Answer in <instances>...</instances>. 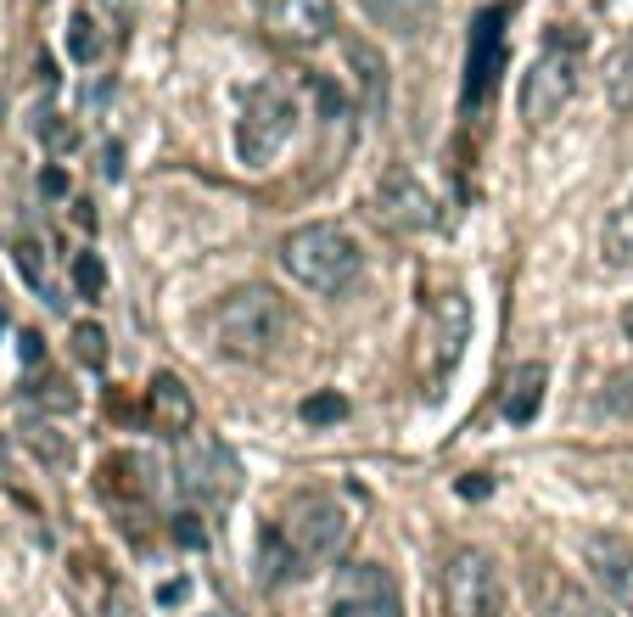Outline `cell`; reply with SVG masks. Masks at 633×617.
Instances as JSON below:
<instances>
[{"label":"cell","mask_w":633,"mask_h":617,"mask_svg":"<svg viewBox=\"0 0 633 617\" xmlns=\"http://www.w3.org/2000/svg\"><path fill=\"white\" fill-rule=\"evenodd\" d=\"M600 410L605 416H633V371H617L600 388Z\"/></svg>","instance_id":"cell-28"},{"label":"cell","mask_w":633,"mask_h":617,"mask_svg":"<svg viewBox=\"0 0 633 617\" xmlns=\"http://www.w3.org/2000/svg\"><path fill=\"white\" fill-rule=\"evenodd\" d=\"M101 494L113 505H146L152 483H146V460L135 455H107L101 460Z\"/></svg>","instance_id":"cell-17"},{"label":"cell","mask_w":633,"mask_h":617,"mask_svg":"<svg viewBox=\"0 0 633 617\" xmlns=\"http://www.w3.org/2000/svg\"><path fill=\"white\" fill-rule=\"evenodd\" d=\"M40 191H45V197H68V174H62L57 163H51V169H40Z\"/></svg>","instance_id":"cell-36"},{"label":"cell","mask_w":633,"mask_h":617,"mask_svg":"<svg viewBox=\"0 0 633 617\" xmlns=\"http://www.w3.org/2000/svg\"><path fill=\"white\" fill-rule=\"evenodd\" d=\"M174 483H180V494H191L202 505H225L241 494V460L225 449V438L185 432L180 455H174Z\"/></svg>","instance_id":"cell-7"},{"label":"cell","mask_w":633,"mask_h":617,"mask_svg":"<svg viewBox=\"0 0 633 617\" xmlns=\"http://www.w3.org/2000/svg\"><path fill=\"white\" fill-rule=\"evenodd\" d=\"M309 90H314V101H320V113H325V118H337V113H342V96H337V85H331V79H309Z\"/></svg>","instance_id":"cell-31"},{"label":"cell","mask_w":633,"mask_h":617,"mask_svg":"<svg viewBox=\"0 0 633 617\" xmlns=\"http://www.w3.org/2000/svg\"><path fill=\"white\" fill-rule=\"evenodd\" d=\"M437 595H443V617H505L499 567H493V556L477 545L449 550L443 578H437Z\"/></svg>","instance_id":"cell-6"},{"label":"cell","mask_w":633,"mask_h":617,"mask_svg":"<svg viewBox=\"0 0 633 617\" xmlns=\"http://www.w3.org/2000/svg\"><path fill=\"white\" fill-rule=\"evenodd\" d=\"M101 617H141V606H135V595H129V589H113V595H107V606H101Z\"/></svg>","instance_id":"cell-33"},{"label":"cell","mask_w":633,"mask_h":617,"mask_svg":"<svg viewBox=\"0 0 633 617\" xmlns=\"http://www.w3.org/2000/svg\"><path fill=\"white\" fill-rule=\"evenodd\" d=\"M281 264H286V275H292L297 287L337 298V292H348L353 281H359L365 253H359V242H353L342 225L314 219V225H297L292 236L281 242Z\"/></svg>","instance_id":"cell-2"},{"label":"cell","mask_w":633,"mask_h":617,"mask_svg":"<svg viewBox=\"0 0 633 617\" xmlns=\"http://www.w3.org/2000/svg\"><path fill=\"white\" fill-rule=\"evenodd\" d=\"M40 141H51V152H62V146H73V130L68 124H40Z\"/></svg>","instance_id":"cell-38"},{"label":"cell","mask_w":633,"mask_h":617,"mask_svg":"<svg viewBox=\"0 0 633 617\" xmlns=\"http://www.w3.org/2000/svg\"><path fill=\"white\" fill-rule=\"evenodd\" d=\"M605 101L617 113H633V40H622L605 62Z\"/></svg>","instance_id":"cell-21"},{"label":"cell","mask_w":633,"mask_h":617,"mask_svg":"<svg viewBox=\"0 0 633 617\" xmlns=\"http://www.w3.org/2000/svg\"><path fill=\"white\" fill-rule=\"evenodd\" d=\"M68 51H73V62H96L101 57V34H96V17L90 12H79L68 23Z\"/></svg>","instance_id":"cell-25"},{"label":"cell","mask_w":633,"mask_h":617,"mask_svg":"<svg viewBox=\"0 0 633 617\" xmlns=\"http://www.w3.org/2000/svg\"><path fill=\"white\" fill-rule=\"evenodd\" d=\"M325 617H404V589H398V578L387 567L353 561V567L337 573V584H331Z\"/></svg>","instance_id":"cell-9"},{"label":"cell","mask_w":633,"mask_h":617,"mask_svg":"<svg viewBox=\"0 0 633 617\" xmlns=\"http://www.w3.org/2000/svg\"><path fill=\"white\" fill-rule=\"evenodd\" d=\"M258 29L275 45H292V51H309V45L331 40L337 29V6L331 0H253Z\"/></svg>","instance_id":"cell-10"},{"label":"cell","mask_w":633,"mask_h":617,"mask_svg":"<svg viewBox=\"0 0 633 617\" xmlns=\"http://www.w3.org/2000/svg\"><path fill=\"white\" fill-rule=\"evenodd\" d=\"M146 421L163 438H185V432L197 427V404H191V393H185V382L174 371L152 376V388H146Z\"/></svg>","instance_id":"cell-14"},{"label":"cell","mask_w":633,"mask_h":617,"mask_svg":"<svg viewBox=\"0 0 633 617\" xmlns=\"http://www.w3.org/2000/svg\"><path fill=\"white\" fill-rule=\"evenodd\" d=\"M544 365H516L505 382V399H499V416L510 421V427H527V421H538V410H544Z\"/></svg>","instance_id":"cell-16"},{"label":"cell","mask_w":633,"mask_h":617,"mask_svg":"<svg viewBox=\"0 0 633 617\" xmlns=\"http://www.w3.org/2000/svg\"><path fill=\"white\" fill-rule=\"evenodd\" d=\"M583 561H589L594 584L611 595V606L633 617V545L628 539H617V533H589V539H583Z\"/></svg>","instance_id":"cell-13"},{"label":"cell","mask_w":633,"mask_h":617,"mask_svg":"<svg viewBox=\"0 0 633 617\" xmlns=\"http://www.w3.org/2000/svg\"><path fill=\"white\" fill-rule=\"evenodd\" d=\"M370 214L387 230H426V225H437V197L404 163H393V169H381L376 191H370Z\"/></svg>","instance_id":"cell-11"},{"label":"cell","mask_w":633,"mask_h":617,"mask_svg":"<svg viewBox=\"0 0 633 617\" xmlns=\"http://www.w3.org/2000/svg\"><path fill=\"white\" fill-rule=\"evenodd\" d=\"M348 68L365 85V113H381L387 107V62H381V51L370 40H348Z\"/></svg>","instance_id":"cell-18"},{"label":"cell","mask_w":633,"mask_h":617,"mask_svg":"<svg viewBox=\"0 0 633 617\" xmlns=\"http://www.w3.org/2000/svg\"><path fill=\"white\" fill-rule=\"evenodd\" d=\"M297 135V101L286 96L281 85H253L241 96L236 113V158L247 169H269V163L286 152V141Z\"/></svg>","instance_id":"cell-5"},{"label":"cell","mask_w":633,"mask_h":617,"mask_svg":"<svg viewBox=\"0 0 633 617\" xmlns=\"http://www.w3.org/2000/svg\"><path fill=\"white\" fill-rule=\"evenodd\" d=\"M493 494V477L488 472H465L460 477V500H488Z\"/></svg>","instance_id":"cell-32"},{"label":"cell","mask_w":633,"mask_h":617,"mask_svg":"<svg viewBox=\"0 0 633 617\" xmlns=\"http://www.w3.org/2000/svg\"><path fill=\"white\" fill-rule=\"evenodd\" d=\"M583 51H589V34L577 29H549L544 51L533 57L527 79H521V118L527 124H544L577 96V73H583Z\"/></svg>","instance_id":"cell-4"},{"label":"cell","mask_w":633,"mask_h":617,"mask_svg":"<svg viewBox=\"0 0 633 617\" xmlns=\"http://www.w3.org/2000/svg\"><path fill=\"white\" fill-rule=\"evenodd\" d=\"M359 12L398 40H426V29L437 23V0H359Z\"/></svg>","instance_id":"cell-15"},{"label":"cell","mask_w":633,"mask_h":617,"mask_svg":"<svg viewBox=\"0 0 633 617\" xmlns=\"http://www.w3.org/2000/svg\"><path fill=\"white\" fill-rule=\"evenodd\" d=\"M34 449H40V455L51 460V466H62V460H68V444H57V438H51V427L34 432Z\"/></svg>","instance_id":"cell-34"},{"label":"cell","mask_w":633,"mask_h":617,"mask_svg":"<svg viewBox=\"0 0 633 617\" xmlns=\"http://www.w3.org/2000/svg\"><path fill=\"white\" fill-rule=\"evenodd\" d=\"M275 528H281V539L292 545L297 567H314V561L342 550V539H348V511H342L331 494H314L309 488V494H292V500H286Z\"/></svg>","instance_id":"cell-8"},{"label":"cell","mask_w":633,"mask_h":617,"mask_svg":"<svg viewBox=\"0 0 633 617\" xmlns=\"http://www.w3.org/2000/svg\"><path fill=\"white\" fill-rule=\"evenodd\" d=\"M29 404H45V410H73L79 393L68 388V376H40V382L29 388Z\"/></svg>","instance_id":"cell-27"},{"label":"cell","mask_w":633,"mask_h":617,"mask_svg":"<svg viewBox=\"0 0 633 617\" xmlns=\"http://www.w3.org/2000/svg\"><path fill=\"white\" fill-rule=\"evenodd\" d=\"M303 421H309V427H337V421H348V399H342L337 388L314 393V399H303Z\"/></svg>","instance_id":"cell-23"},{"label":"cell","mask_w":633,"mask_h":617,"mask_svg":"<svg viewBox=\"0 0 633 617\" xmlns=\"http://www.w3.org/2000/svg\"><path fill=\"white\" fill-rule=\"evenodd\" d=\"M505 17H510L505 6H493V12L477 17V34H471V62H465V96H460L465 118H471L482 101H488L493 79H499V62H505Z\"/></svg>","instance_id":"cell-12"},{"label":"cell","mask_w":633,"mask_h":617,"mask_svg":"<svg viewBox=\"0 0 633 617\" xmlns=\"http://www.w3.org/2000/svg\"><path fill=\"white\" fill-rule=\"evenodd\" d=\"M622 337H628V343H633V303H628V309H622Z\"/></svg>","instance_id":"cell-40"},{"label":"cell","mask_w":633,"mask_h":617,"mask_svg":"<svg viewBox=\"0 0 633 617\" xmlns=\"http://www.w3.org/2000/svg\"><path fill=\"white\" fill-rule=\"evenodd\" d=\"M101 169H107V180H118V169H124V152H118V146H107V163H101Z\"/></svg>","instance_id":"cell-39"},{"label":"cell","mask_w":633,"mask_h":617,"mask_svg":"<svg viewBox=\"0 0 633 617\" xmlns=\"http://www.w3.org/2000/svg\"><path fill=\"white\" fill-rule=\"evenodd\" d=\"M549 617H611L594 595H583L577 584H561L555 589V601H549Z\"/></svg>","instance_id":"cell-24"},{"label":"cell","mask_w":633,"mask_h":617,"mask_svg":"<svg viewBox=\"0 0 633 617\" xmlns=\"http://www.w3.org/2000/svg\"><path fill=\"white\" fill-rule=\"evenodd\" d=\"M17 354H23V365H40L45 359V337L40 331H23V337H17Z\"/></svg>","instance_id":"cell-35"},{"label":"cell","mask_w":633,"mask_h":617,"mask_svg":"<svg viewBox=\"0 0 633 617\" xmlns=\"http://www.w3.org/2000/svg\"><path fill=\"white\" fill-rule=\"evenodd\" d=\"M465 343H471V298L449 287L426 303L421 331H415V382H421L426 399L449 388L454 365L465 359Z\"/></svg>","instance_id":"cell-3"},{"label":"cell","mask_w":633,"mask_h":617,"mask_svg":"<svg viewBox=\"0 0 633 617\" xmlns=\"http://www.w3.org/2000/svg\"><path fill=\"white\" fill-rule=\"evenodd\" d=\"M600 253L611 270H633V191L605 214V230H600Z\"/></svg>","instance_id":"cell-19"},{"label":"cell","mask_w":633,"mask_h":617,"mask_svg":"<svg viewBox=\"0 0 633 617\" xmlns=\"http://www.w3.org/2000/svg\"><path fill=\"white\" fill-rule=\"evenodd\" d=\"M202 337L225 359L264 365V359H275L281 343L292 337V309H286V298L275 287H241L202 315Z\"/></svg>","instance_id":"cell-1"},{"label":"cell","mask_w":633,"mask_h":617,"mask_svg":"<svg viewBox=\"0 0 633 617\" xmlns=\"http://www.w3.org/2000/svg\"><path fill=\"white\" fill-rule=\"evenodd\" d=\"M73 287L85 292V298H101V292H107V264H101L96 253H79V259H73Z\"/></svg>","instance_id":"cell-29"},{"label":"cell","mask_w":633,"mask_h":617,"mask_svg":"<svg viewBox=\"0 0 633 617\" xmlns=\"http://www.w3.org/2000/svg\"><path fill=\"white\" fill-rule=\"evenodd\" d=\"M258 561H264V584H286V578H297L303 567H297V556H292V545L281 539V528H264L258 533Z\"/></svg>","instance_id":"cell-20"},{"label":"cell","mask_w":633,"mask_h":617,"mask_svg":"<svg viewBox=\"0 0 633 617\" xmlns=\"http://www.w3.org/2000/svg\"><path fill=\"white\" fill-rule=\"evenodd\" d=\"M185 595H191V578H169V584L157 589V601H163V606H180Z\"/></svg>","instance_id":"cell-37"},{"label":"cell","mask_w":633,"mask_h":617,"mask_svg":"<svg viewBox=\"0 0 633 617\" xmlns=\"http://www.w3.org/2000/svg\"><path fill=\"white\" fill-rule=\"evenodd\" d=\"M17 270L29 275V287L40 292V298L51 303V309H57L62 298H57V292H51V275H45V264H40V247H34V242H17Z\"/></svg>","instance_id":"cell-26"},{"label":"cell","mask_w":633,"mask_h":617,"mask_svg":"<svg viewBox=\"0 0 633 617\" xmlns=\"http://www.w3.org/2000/svg\"><path fill=\"white\" fill-rule=\"evenodd\" d=\"M73 359L90 365V371H101V365H107V331L90 326V320H79V326H73Z\"/></svg>","instance_id":"cell-22"},{"label":"cell","mask_w":633,"mask_h":617,"mask_svg":"<svg viewBox=\"0 0 633 617\" xmlns=\"http://www.w3.org/2000/svg\"><path fill=\"white\" fill-rule=\"evenodd\" d=\"M208 617H225V612H208Z\"/></svg>","instance_id":"cell-41"},{"label":"cell","mask_w":633,"mask_h":617,"mask_svg":"<svg viewBox=\"0 0 633 617\" xmlns=\"http://www.w3.org/2000/svg\"><path fill=\"white\" fill-rule=\"evenodd\" d=\"M174 539H180L185 550H202V545H208V528H202L197 511H180V517H174Z\"/></svg>","instance_id":"cell-30"}]
</instances>
